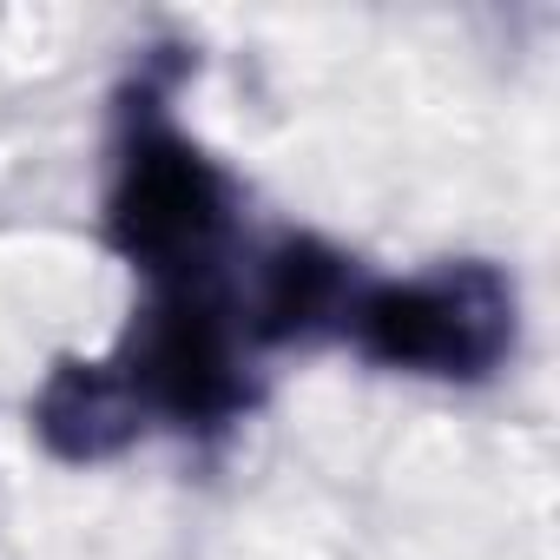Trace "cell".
I'll use <instances>...</instances> for the list:
<instances>
[{"mask_svg":"<svg viewBox=\"0 0 560 560\" xmlns=\"http://www.w3.org/2000/svg\"><path fill=\"white\" fill-rule=\"evenodd\" d=\"M185 60H145L119 93L113 178H106V244L145 277V291L224 284L237 244V191L224 165L172 119V80Z\"/></svg>","mask_w":560,"mask_h":560,"instance_id":"obj_1","label":"cell"},{"mask_svg":"<svg viewBox=\"0 0 560 560\" xmlns=\"http://www.w3.org/2000/svg\"><path fill=\"white\" fill-rule=\"evenodd\" d=\"M337 337L396 376L488 383L521 337V298L501 264L462 257L416 277H357Z\"/></svg>","mask_w":560,"mask_h":560,"instance_id":"obj_2","label":"cell"},{"mask_svg":"<svg viewBox=\"0 0 560 560\" xmlns=\"http://www.w3.org/2000/svg\"><path fill=\"white\" fill-rule=\"evenodd\" d=\"M113 363L126 370L152 429L224 435L257 402L250 343H244V324H237L224 284L145 291V311H132Z\"/></svg>","mask_w":560,"mask_h":560,"instance_id":"obj_3","label":"cell"},{"mask_svg":"<svg viewBox=\"0 0 560 560\" xmlns=\"http://www.w3.org/2000/svg\"><path fill=\"white\" fill-rule=\"evenodd\" d=\"M357 264L311 237V231H284L250 277V304H244V343L250 350H277V343H324L343 324V304L357 291Z\"/></svg>","mask_w":560,"mask_h":560,"instance_id":"obj_4","label":"cell"},{"mask_svg":"<svg viewBox=\"0 0 560 560\" xmlns=\"http://www.w3.org/2000/svg\"><path fill=\"white\" fill-rule=\"evenodd\" d=\"M27 422H34V442L67 468L113 462L139 435H152V422H145V409H139V396L113 357H60L40 376Z\"/></svg>","mask_w":560,"mask_h":560,"instance_id":"obj_5","label":"cell"}]
</instances>
